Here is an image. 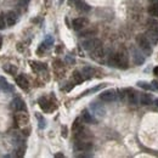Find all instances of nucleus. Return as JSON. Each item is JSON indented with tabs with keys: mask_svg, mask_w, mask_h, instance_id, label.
I'll list each match as a JSON object with an SVG mask.
<instances>
[{
	"mask_svg": "<svg viewBox=\"0 0 158 158\" xmlns=\"http://www.w3.org/2000/svg\"><path fill=\"white\" fill-rule=\"evenodd\" d=\"M108 64L111 67L119 68V69H125L129 66V55L125 49H119L114 54L111 55L108 60Z\"/></svg>",
	"mask_w": 158,
	"mask_h": 158,
	"instance_id": "obj_1",
	"label": "nucleus"
},
{
	"mask_svg": "<svg viewBox=\"0 0 158 158\" xmlns=\"http://www.w3.org/2000/svg\"><path fill=\"white\" fill-rule=\"evenodd\" d=\"M136 44H138L139 49L146 56H150L152 54V43L146 37V34H139L136 37Z\"/></svg>",
	"mask_w": 158,
	"mask_h": 158,
	"instance_id": "obj_2",
	"label": "nucleus"
},
{
	"mask_svg": "<svg viewBox=\"0 0 158 158\" xmlns=\"http://www.w3.org/2000/svg\"><path fill=\"white\" fill-rule=\"evenodd\" d=\"M93 142L90 141V139L86 140H76L74 142V148L80 152H89L93 150Z\"/></svg>",
	"mask_w": 158,
	"mask_h": 158,
	"instance_id": "obj_3",
	"label": "nucleus"
},
{
	"mask_svg": "<svg viewBox=\"0 0 158 158\" xmlns=\"http://www.w3.org/2000/svg\"><path fill=\"white\" fill-rule=\"evenodd\" d=\"M99 98H100V100L103 101V102H113V101L117 100L118 94H117L116 90L110 89V90H106V91L101 93V94L99 95Z\"/></svg>",
	"mask_w": 158,
	"mask_h": 158,
	"instance_id": "obj_4",
	"label": "nucleus"
},
{
	"mask_svg": "<svg viewBox=\"0 0 158 158\" xmlns=\"http://www.w3.org/2000/svg\"><path fill=\"white\" fill-rule=\"evenodd\" d=\"M15 122L17 123L19 127H26L29 122V116L26 111H17L15 114Z\"/></svg>",
	"mask_w": 158,
	"mask_h": 158,
	"instance_id": "obj_5",
	"label": "nucleus"
},
{
	"mask_svg": "<svg viewBox=\"0 0 158 158\" xmlns=\"http://www.w3.org/2000/svg\"><path fill=\"white\" fill-rule=\"evenodd\" d=\"M131 56H133V61L136 66H141L145 62V54L140 49L133 48L131 49Z\"/></svg>",
	"mask_w": 158,
	"mask_h": 158,
	"instance_id": "obj_6",
	"label": "nucleus"
},
{
	"mask_svg": "<svg viewBox=\"0 0 158 158\" xmlns=\"http://www.w3.org/2000/svg\"><path fill=\"white\" fill-rule=\"evenodd\" d=\"M88 24H89V21L85 17H77V19H74V20L72 21V28L74 31H77V32L84 29Z\"/></svg>",
	"mask_w": 158,
	"mask_h": 158,
	"instance_id": "obj_7",
	"label": "nucleus"
},
{
	"mask_svg": "<svg viewBox=\"0 0 158 158\" xmlns=\"http://www.w3.org/2000/svg\"><path fill=\"white\" fill-rule=\"evenodd\" d=\"M100 44H102L100 39H96V38H89V39L84 40V41L81 43V46H83L84 50H86V51H91L94 48H96V46L100 45Z\"/></svg>",
	"mask_w": 158,
	"mask_h": 158,
	"instance_id": "obj_8",
	"label": "nucleus"
},
{
	"mask_svg": "<svg viewBox=\"0 0 158 158\" xmlns=\"http://www.w3.org/2000/svg\"><path fill=\"white\" fill-rule=\"evenodd\" d=\"M90 52V56L93 57L94 60H96V61H100V60L103 57V55H105V50H103V45L102 44H100L98 45L96 48H94L91 51H89Z\"/></svg>",
	"mask_w": 158,
	"mask_h": 158,
	"instance_id": "obj_9",
	"label": "nucleus"
},
{
	"mask_svg": "<svg viewBox=\"0 0 158 158\" xmlns=\"http://www.w3.org/2000/svg\"><path fill=\"white\" fill-rule=\"evenodd\" d=\"M11 108L14 110V111H24L26 110V105H24V101L20 98H16V99H14L11 101Z\"/></svg>",
	"mask_w": 158,
	"mask_h": 158,
	"instance_id": "obj_10",
	"label": "nucleus"
},
{
	"mask_svg": "<svg viewBox=\"0 0 158 158\" xmlns=\"http://www.w3.org/2000/svg\"><path fill=\"white\" fill-rule=\"evenodd\" d=\"M5 20H6V24H7L9 27H12V26H15V24L17 23V21H19V16H17V14H16V12L10 11V12H7V15H6Z\"/></svg>",
	"mask_w": 158,
	"mask_h": 158,
	"instance_id": "obj_11",
	"label": "nucleus"
},
{
	"mask_svg": "<svg viewBox=\"0 0 158 158\" xmlns=\"http://www.w3.org/2000/svg\"><path fill=\"white\" fill-rule=\"evenodd\" d=\"M98 33V28H95V27H90V28H84L83 31H80V33H79V37L80 38H89V37H93V35H95Z\"/></svg>",
	"mask_w": 158,
	"mask_h": 158,
	"instance_id": "obj_12",
	"label": "nucleus"
},
{
	"mask_svg": "<svg viewBox=\"0 0 158 158\" xmlns=\"http://www.w3.org/2000/svg\"><path fill=\"white\" fill-rule=\"evenodd\" d=\"M16 84L20 86L21 89H23V90H27L29 88V81H28V79L26 78L23 74L16 77Z\"/></svg>",
	"mask_w": 158,
	"mask_h": 158,
	"instance_id": "obj_13",
	"label": "nucleus"
},
{
	"mask_svg": "<svg viewBox=\"0 0 158 158\" xmlns=\"http://www.w3.org/2000/svg\"><path fill=\"white\" fill-rule=\"evenodd\" d=\"M127 99H128V102H129L130 105L136 106V105H139V103H140V96H139L138 93H136V91H134V90L129 91V94H128Z\"/></svg>",
	"mask_w": 158,
	"mask_h": 158,
	"instance_id": "obj_14",
	"label": "nucleus"
},
{
	"mask_svg": "<svg viewBox=\"0 0 158 158\" xmlns=\"http://www.w3.org/2000/svg\"><path fill=\"white\" fill-rule=\"evenodd\" d=\"M39 106L41 107V110L45 111V112H51V111L54 110V107H51L52 103L48 99H45V98H41V99L39 100Z\"/></svg>",
	"mask_w": 158,
	"mask_h": 158,
	"instance_id": "obj_15",
	"label": "nucleus"
},
{
	"mask_svg": "<svg viewBox=\"0 0 158 158\" xmlns=\"http://www.w3.org/2000/svg\"><path fill=\"white\" fill-rule=\"evenodd\" d=\"M76 9L80 11V12H89L90 11V6L84 1V0H77L76 4H74Z\"/></svg>",
	"mask_w": 158,
	"mask_h": 158,
	"instance_id": "obj_16",
	"label": "nucleus"
},
{
	"mask_svg": "<svg viewBox=\"0 0 158 158\" xmlns=\"http://www.w3.org/2000/svg\"><path fill=\"white\" fill-rule=\"evenodd\" d=\"M81 119H83L84 123H86V124H95V123H96V120L93 117V114H91L89 111H86V110H84V111L81 112Z\"/></svg>",
	"mask_w": 158,
	"mask_h": 158,
	"instance_id": "obj_17",
	"label": "nucleus"
},
{
	"mask_svg": "<svg viewBox=\"0 0 158 158\" xmlns=\"http://www.w3.org/2000/svg\"><path fill=\"white\" fill-rule=\"evenodd\" d=\"M140 105H142V106H150V105H152V96L150 94H146V93L141 94L140 95Z\"/></svg>",
	"mask_w": 158,
	"mask_h": 158,
	"instance_id": "obj_18",
	"label": "nucleus"
},
{
	"mask_svg": "<svg viewBox=\"0 0 158 158\" xmlns=\"http://www.w3.org/2000/svg\"><path fill=\"white\" fill-rule=\"evenodd\" d=\"M84 128V120L81 119V117L76 118V120L73 122V125H72V130L73 133H78L79 130H81Z\"/></svg>",
	"mask_w": 158,
	"mask_h": 158,
	"instance_id": "obj_19",
	"label": "nucleus"
},
{
	"mask_svg": "<svg viewBox=\"0 0 158 158\" xmlns=\"http://www.w3.org/2000/svg\"><path fill=\"white\" fill-rule=\"evenodd\" d=\"M2 69H4V72H6L10 76H16V73H17V67L14 66V64H10V63L4 64L2 66Z\"/></svg>",
	"mask_w": 158,
	"mask_h": 158,
	"instance_id": "obj_20",
	"label": "nucleus"
},
{
	"mask_svg": "<svg viewBox=\"0 0 158 158\" xmlns=\"http://www.w3.org/2000/svg\"><path fill=\"white\" fill-rule=\"evenodd\" d=\"M147 12L152 17H158V4L157 2H151V5L147 9Z\"/></svg>",
	"mask_w": 158,
	"mask_h": 158,
	"instance_id": "obj_21",
	"label": "nucleus"
},
{
	"mask_svg": "<svg viewBox=\"0 0 158 158\" xmlns=\"http://www.w3.org/2000/svg\"><path fill=\"white\" fill-rule=\"evenodd\" d=\"M147 29L152 31L155 33H158V21L155 19H150L147 21Z\"/></svg>",
	"mask_w": 158,
	"mask_h": 158,
	"instance_id": "obj_22",
	"label": "nucleus"
},
{
	"mask_svg": "<svg viewBox=\"0 0 158 158\" xmlns=\"http://www.w3.org/2000/svg\"><path fill=\"white\" fill-rule=\"evenodd\" d=\"M72 79H73V81H74V84H80V83H83L84 81V74L81 73V72H79V71H74L73 72V74H72Z\"/></svg>",
	"mask_w": 158,
	"mask_h": 158,
	"instance_id": "obj_23",
	"label": "nucleus"
},
{
	"mask_svg": "<svg viewBox=\"0 0 158 158\" xmlns=\"http://www.w3.org/2000/svg\"><path fill=\"white\" fill-rule=\"evenodd\" d=\"M81 73L84 74L85 79H89V78H91V77H94L95 69H94V68H91V67H89V66H85V67L81 69Z\"/></svg>",
	"mask_w": 158,
	"mask_h": 158,
	"instance_id": "obj_24",
	"label": "nucleus"
},
{
	"mask_svg": "<svg viewBox=\"0 0 158 158\" xmlns=\"http://www.w3.org/2000/svg\"><path fill=\"white\" fill-rule=\"evenodd\" d=\"M31 67L35 72H40V71H44L48 68L45 63H40V62H31Z\"/></svg>",
	"mask_w": 158,
	"mask_h": 158,
	"instance_id": "obj_25",
	"label": "nucleus"
},
{
	"mask_svg": "<svg viewBox=\"0 0 158 158\" xmlns=\"http://www.w3.org/2000/svg\"><path fill=\"white\" fill-rule=\"evenodd\" d=\"M91 110H93V111H94V113H96L98 116H101V117H102V116H105V110L100 106L99 103H96V102H94V103L91 105Z\"/></svg>",
	"mask_w": 158,
	"mask_h": 158,
	"instance_id": "obj_26",
	"label": "nucleus"
},
{
	"mask_svg": "<svg viewBox=\"0 0 158 158\" xmlns=\"http://www.w3.org/2000/svg\"><path fill=\"white\" fill-rule=\"evenodd\" d=\"M138 85L140 86V88L145 89V90H151V89H152V85L148 84V83H146V81H139Z\"/></svg>",
	"mask_w": 158,
	"mask_h": 158,
	"instance_id": "obj_27",
	"label": "nucleus"
},
{
	"mask_svg": "<svg viewBox=\"0 0 158 158\" xmlns=\"http://www.w3.org/2000/svg\"><path fill=\"white\" fill-rule=\"evenodd\" d=\"M5 26H6V20L0 15V29H4Z\"/></svg>",
	"mask_w": 158,
	"mask_h": 158,
	"instance_id": "obj_28",
	"label": "nucleus"
},
{
	"mask_svg": "<svg viewBox=\"0 0 158 158\" xmlns=\"http://www.w3.org/2000/svg\"><path fill=\"white\" fill-rule=\"evenodd\" d=\"M38 119H39V127L40 128H44L46 124H45V120H44V118H41L40 116H38Z\"/></svg>",
	"mask_w": 158,
	"mask_h": 158,
	"instance_id": "obj_29",
	"label": "nucleus"
},
{
	"mask_svg": "<svg viewBox=\"0 0 158 158\" xmlns=\"http://www.w3.org/2000/svg\"><path fill=\"white\" fill-rule=\"evenodd\" d=\"M23 155H24V148H19L17 152H16V156L17 157H22Z\"/></svg>",
	"mask_w": 158,
	"mask_h": 158,
	"instance_id": "obj_30",
	"label": "nucleus"
},
{
	"mask_svg": "<svg viewBox=\"0 0 158 158\" xmlns=\"http://www.w3.org/2000/svg\"><path fill=\"white\" fill-rule=\"evenodd\" d=\"M151 85H152V89L158 90V81H157V80H153V81L151 83Z\"/></svg>",
	"mask_w": 158,
	"mask_h": 158,
	"instance_id": "obj_31",
	"label": "nucleus"
},
{
	"mask_svg": "<svg viewBox=\"0 0 158 158\" xmlns=\"http://www.w3.org/2000/svg\"><path fill=\"white\" fill-rule=\"evenodd\" d=\"M63 136H67V133H66V128H63V133H62Z\"/></svg>",
	"mask_w": 158,
	"mask_h": 158,
	"instance_id": "obj_32",
	"label": "nucleus"
},
{
	"mask_svg": "<svg viewBox=\"0 0 158 158\" xmlns=\"http://www.w3.org/2000/svg\"><path fill=\"white\" fill-rule=\"evenodd\" d=\"M55 157H63V155H62V153H56Z\"/></svg>",
	"mask_w": 158,
	"mask_h": 158,
	"instance_id": "obj_33",
	"label": "nucleus"
},
{
	"mask_svg": "<svg viewBox=\"0 0 158 158\" xmlns=\"http://www.w3.org/2000/svg\"><path fill=\"white\" fill-rule=\"evenodd\" d=\"M155 74H157V76H158V67H156V68H155Z\"/></svg>",
	"mask_w": 158,
	"mask_h": 158,
	"instance_id": "obj_34",
	"label": "nucleus"
},
{
	"mask_svg": "<svg viewBox=\"0 0 158 158\" xmlns=\"http://www.w3.org/2000/svg\"><path fill=\"white\" fill-rule=\"evenodd\" d=\"M1 44H2V37L0 35V48H1Z\"/></svg>",
	"mask_w": 158,
	"mask_h": 158,
	"instance_id": "obj_35",
	"label": "nucleus"
},
{
	"mask_svg": "<svg viewBox=\"0 0 158 158\" xmlns=\"http://www.w3.org/2000/svg\"><path fill=\"white\" fill-rule=\"evenodd\" d=\"M155 105H156V106H157V107H158V99L155 100Z\"/></svg>",
	"mask_w": 158,
	"mask_h": 158,
	"instance_id": "obj_36",
	"label": "nucleus"
},
{
	"mask_svg": "<svg viewBox=\"0 0 158 158\" xmlns=\"http://www.w3.org/2000/svg\"><path fill=\"white\" fill-rule=\"evenodd\" d=\"M150 2H157L158 4V0H150Z\"/></svg>",
	"mask_w": 158,
	"mask_h": 158,
	"instance_id": "obj_37",
	"label": "nucleus"
}]
</instances>
